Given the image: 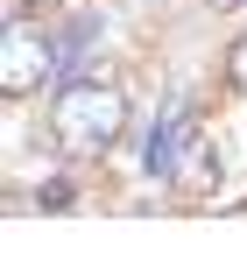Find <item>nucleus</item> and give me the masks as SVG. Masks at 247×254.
<instances>
[{
    "instance_id": "obj_1",
    "label": "nucleus",
    "mask_w": 247,
    "mask_h": 254,
    "mask_svg": "<svg viewBox=\"0 0 247 254\" xmlns=\"http://www.w3.org/2000/svg\"><path fill=\"white\" fill-rule=\"evenodd\" d=\"M127 127V85H113L99 71H71L50 99V134L71 155H106Z\"/></svg>"
},
{
    "instance_id": "obj_2",
    "label": "nucleus",
    "mask_w": 247,
    "mask_h": 254,
    "mask_svg": "<svg viewBox=\"0 0 247 254\" xmlns=\"http://www.w3.org/2000/svg\"><path fill=\"white\" fill-rule=\"evenodd\" d=\"M71 78V57H64V28H36V21H7L0 28V85L7 99H28L43 85H64Z\"/></svg>"
},
{
    "instance_id": "obj_3",
    "label": "nucleus",
    "mask_w": 247,
    "mask_h": 254,
    "mask_svg": "<svg viewBox=\"0 0 247 254\" xmlns=\"http://www.w3.org/2000/svg\"><path fill=\"white\" fill-rule=\"evenodd\" d=\"M191 148H198V120L184 106H170V113H156V127H148V141H141V170L163 177V184H177Z\"/></svg>"
},
{
    "instance_id": "obj_4",
    "label": "nucleus",
    "mask_w": 247,
    "mask_h": 254,
    "mask_svg": "<svg viewBox=\"0 0 247 254\" xmlns=\"http://www.w3.org/2000/svg\"><path fill=\"white\" fill-rule=\"evenodd\" d=\"M36 205H43V212H71V205H78V190H71V177H50V184L36 190Z\"/></svg>"
},
{
    "instance_id": "obj_5",
    "label": "nucleus",
    "mask_w": 247,
    "mask_h": 254,
    "mask_svg": "<svg viewBox=\"0 0 247 254\" xmlns=\"http://www.w3.org/2000/svg\"><path fill=\"white\" fill-rule=\"evenodd\" d=\"M226 85H233V92H247V36L226 50Z\"/></svg>"
}]
</instances>
